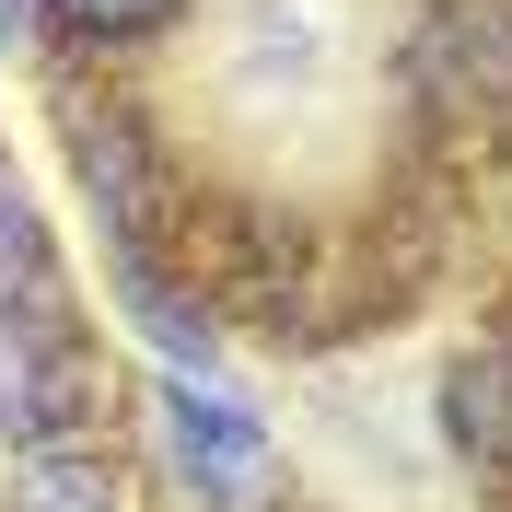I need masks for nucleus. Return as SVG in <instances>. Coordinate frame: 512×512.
<instances>
[{"label":"nucleus","mask_w":512,"mask_h":512,"mask_svg":"<svg viewBox=\"0 0 512 512\" xmlns=\"http://www.w3.org/2000/svg\"><path fill=\"white\" fill-rule=\"evenodd\" d=\"M163 443H175V466H187L198 501H245L256 478H268V431H256L245 408H222V396H163Z\"/></svg>","instance_id":"obj_2"},{"label":"nucleus","mask_w":512,"mask_h":512,"mask_svg":"<svg viewBox=\"0 0 512 512\" xmlns=\"http://www.w3.org/2000/svg\"><path fill=\"white\" fill-rule=\"evenodd\" d=\"M82 419H94V373H82L59 338L0 326V431H12V443H35V454H59Z\"/></svg>","instance_id":"obj_1"},{"label":"nucleus","mask_w":512,"mask_h":512,"mask_svg":"<svg viewBox=\"0 0 512 512\" xmlns=\"http://www.w3.org/2000/svg\"><path fill=\"white\" fill-rule=\"evenodd\" d=\"M12 512H117V489H105V466L94 454H35L24 478H12Z\"/></svg>","instance_id":"obj_5"},{"label":"nucleus","mask_w":512,"mask_h":512,"mask_svg":"<svg viewBox=\"0 0 512 512\" xmlns=\"http://www.w3.org/2000/svg\"><path fill=\"white\" fill-rule=\"evenodd\" d=\"M419 82L443 105H478V94H512V12L501 0H443V24L419 47Z\"/></svg>","instance_id":"obj_3"},{"label":"nucleus","mask_w":512,"mask_h":512,"mask_svg":"<svg viewBox=\"0 0 512 512\" xmlns=\"http://www.w3.org/2000/svg\"><path fill=\"white\" fill-rule=\"evenodd\" d=\"M35 280H47V233H35L24 198L0 187V303H35Z\"/></svg>","instance_id":"obj_6"},{"label":"nucleus","mask_w":512,"mask_h":512,"mask_svg":"<svg viewBox=\"0 0 512 512\" xmlns=\"http://www.w3.org/2000/svg\"><path fill=\"white\" fill-rule=\"evenodd\" d=\"M443 431L478 466H512V338H489V350H466L443 373Z\"/></svg>","instance_id":"obj_4"},{"label":"nucleus","mask_w":512,"mask_h":512,"mask_svg":"<svg viewBox=\"0 0 512 512\" xmlns=\"http://www.w3.org/2000/svg\"><path fill=\"white\" fill-rule=\"evenodd\" d=\"M12 24H24V0H0V47H12Z\"/></svg>","instance_id":"obj_8"},{"label":"nucleus","mask_w":512,"mask_h":512,"mask_svg":"<svg viewBox=\"0 0 512 512\" xmlns=\"http://www.w3.org/2000/svg\"><path fill=\"white\" fill-rule=\"evenodd\" d=\"M70 24L82 35H140V24H163V12H175V0H59Z\"/></svg>","instance_id":"obj_7"}]
</instances>
